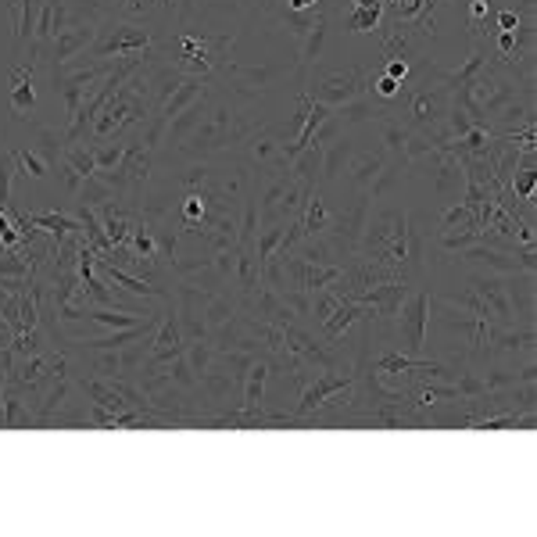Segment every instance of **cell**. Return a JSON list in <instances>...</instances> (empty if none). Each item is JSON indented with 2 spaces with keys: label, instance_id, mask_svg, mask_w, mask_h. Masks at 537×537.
I'll return each instance as SVG.
<instances>
[{
  "label": "cell",
  "instance_id": "cell-1",
  "mask_svg": "<svg viewBox=\"0 0 537 537\" xmlns=\"http://www.w3.org/2000/svg\"><path fill=\"white\" fill-rule=\"evenodd\" d=\"M409 230L412 215L401 205H373L355 255L366 258V262L384 265V269H391L398 276V269L405 265V255H409Z\"/></svg>",
  "mask_w": 537,
  "mask_h": 537
},
{
  "label": "cell",
  "instance_id": "cell-2",
  "mask_svg": "<svg viewBox=\"0 0 537 537\" xmlns=\"http://www.w3.org/2000/svg\"><path fill=\"white\" fill-rule=\"evenodd\" d=\"M233 47L230 33H187L179 29L169 40H158V54L183 76H201L212 83L215 72L226 65V54Z\"/></svg>",
  "mask_w": 537,
  "mask_h": 537
},
{
  "label": "cell",
  "instance_id": "cell-3",
  "mask_svg": "<svg viewBox=\"0 0 537 537\" xmlns=\"http://www.w3.org/2000/svg\"><path fill=\"white\" fill-rule=\"evenodd\" d=\"M147 115H151V104H147L144 86H140V69L126 79V83L111 94V101L101 108V115L94 119L90 133H86V144H111V140H126L137 126H144Z\"/></svg>",
  "mask_w": 537,
  "mask_h": 537
},
{
  "label": "cell",
  "instance_id": "cell-4",
  "mask_svg": "<svg viewBox=\"0 0 537 537\" xmlns=\"http://www.w3.org/2000/svg\"><path fill=\"white\" fill-rule=\"evenodd\" d=\"M158 47V33L144 22H129V18H101L97 36L90 43V51L79 54L86 61H111V58H129V54H144Z\"/></svg>",
  "mask_w": 537,
  "mask_h": 537
},
{
  "label": "cell",
  "instance_id": "cell-5",
  "mask_svg": "<svg viewBox=\"0 0 537 537\" xmlns=\"http://www.w3.org/2000/svg\"><path fill=\"white\" fill-rule=\"evenodd\" d=\"M308 183H301L298 176H290V172H269L265 176V187L258 194V222L262 226H276V222H290L298 219L305 212V201L312 197Z\"/></svg>",
  "mask_w": 537,
  "mask_h": 537
},
{
  "label": "cell",
  "instance_id": "cell-6",
  "mask_svg": "<svg viewBox=\"0 0 537 537\" xmlns=\"http://www.w3.org/2000/svg\"><path fill=\"white\" fill-rule=\"evenodd\" d=\"M405 97V126L416 129V133H434L437 126L444 122V115H448V108H452V94L444 90L441 83H423V86H401V94Z\"/></svg>",
  "mask_w": 537,
  "mask_h": 537
},
{
  "label": "cell",
  "instance_id": "cell-7",
  "mask_svg": "<svg viewBox=\"0 0 537 537\" xmlns=\"http://www.w3.org/2000/svg\"><path fill=\"white\" fill-rule=\"evenodd\" d=\"M366 69H326L316 76H305V94L312 101L326 104V108H341V104L355 101L358 94H366Z\"/></svg>",
  "mask_w": 537,
  "mask_h": 537
},
{
  "label": "cell",
  "instance_id": "cell-8",
  "mask_svg": "<svg viewBox=\"0 0 537 537\" xmlns=\"http://www.w3.org/2000/svg\"><path fill=\"white\" fill-rule=\"evenodd\" d=\"M430 308H434V294H430L427 287H412V294L405 298V305H401L398 319H394V337L405 344L409 355H423V351H427Z\"/></svg>",
  "mask_w": 537,
  "mask_h": 537
},
{
  "label": "cell",
  "instance_id": "cell-9",
  "mask_svg": "<svg viewBox=\"0 0 537 537\" xmlns=\"http://www.w3.org/2000/svg\"><path fill=\"white\" fill-rule=\"evenodd\" d=\"M459 262L469 265V269H480V273H495V276L537 273V248L505 251V248H491V244H473V248L459 251Z\"/></svg>",
  "mask_w": 537,
  "mask_h": 537
},
{
  "label": "cell",
  "instance_id": "cell-10",
  "mask_svg": "<svg viewBox=\"0 0 537 537\" xmlns=\"http://www.w3.org/2000/svg\"><path fill=\"white\" fill-rule=\"evenodd\" d=\"M351 384H355V373H351V369H319V373L305 384V391L298 394V405H294L290 416L294 419L312 416L323 401H330L337 391H348Z\"/></svg>",
  "mask_w": 537,
  "mask_h": 537
},
{
  "label": "cell",
  "instance_id": "cell-11",
  "mask_svg": "<svg viewBox=\"0 0 537 537\" xmlns=\"http://www.w3.org/2000/svg\"><path fill=\"white\" fill-rule=\"evenodd\" d=\"M427 158H430V165H434V183H430V187H434L437 201H441L444 208L462 201V194H466V169H462L459 158H455L448 147H434Z\"/></svg>",
  "mask_w": 537,
  "mask_h": 537
},
{
  "label": "cell",
  "instance_id": "cell-12",
  "mask_svg": "<svg viewBox=\"0 0 537 537\" xmlns=\"http://www.w3.org/2000/svg\"><path fill=\"white\" fill-rule=\"evenodd\" d=\"M94 36H97V22H72V26H65L47 43V51H43L40 61H47V65H65V61L90 51Z\"/></svg>",
  "mask_w": 537,
  "mask_h": 537
},
{
  "label": "cell",
  "instance_id": "cell-13",
  "mask_svg": "<svg viewBox=\"0 0 537 537\" xmlns=\"http://www.w3.org/2000/svg\"><path fill=\"white\" fill-rule=\"evenodd\" d=\"M36 69H40V58H29L26 65H18V69L11 72L8 104L18 119H33L36 108H40V101H36Z\"/></svg>",
  "mask_w": 537,
  "mask_h": 537
},
{
  "label": "cell",
  "instance_id": "cell-14",
  "mask_svg": "<svg viewBox=\"0 0 537 537\" xmlns=\"http://www.w3.org/2000/svg\"><path fill=\"white\" fill-rule=\"evenodd\" d=\"M269 376L273 366L269 358H258L255 366L244 376V387H240V412L244 416H265V401H269Z\"/></svg>",
  "mask_w": 537,
  "mask_h": 537
},
{
  "label": "cell",
  "instance_id": "cell-15",
  "mask_svg": "<svg viewBox=\"0 0 537 537\" xmlns=\"http://www.w3.org/2000/svg\"><path fill=\"white\" fill-rule=\"evenodd\" d=\"M502 287H505V298H509V305H512V316H516V326H534V298H537L534 273L502 276Z\"/></svg>",
  "mask_w": 537,
  "mask_h": 537
},
{
  "label": "cell",
  "instance_id": "cell-16",
  "mask_svg": "<svg viewBox=\"0 0 537 537\" xmlns=\"http://www.w3.org/2000/svg\"><path fill=\"white\" fill-rule=\"evenodd\" d=\"M366 312H369V305H362V301H351V298H344L341 305L333 308V316L326 319V323H319V326H316V337H319V341L326 344V348H333V344L341 341L344 333H348L351 326L358 323V319L366 316Z\"/></svg>",
  "mask_w": 537,
  "mask_h": 537
},
{
  "label": "cell",
  "instance_id": "cell-17",
  "mask_svg": "<svg viewBox=\"0 0 537 537\" xmlns=\"http://www.w3.org/2000/svg\"><path fill=\"white\" fill-rule=\"evenodd\" d=\"M326 36H330V18H326V11L316 18V26L308 29L305 36H301V51H298V79L305 83L308 69L312 65H319L326 54Z\"/></svg>",
  "mask_w": 537,
  "mask_h": 537
},
{
  "label": "cell",
  "instance_id": "cell-18",
  "mask_svg": "<svg viewBox=\"0 0 537 537\" xmlns=\"http://www.w3.org/2000/svg\"><path fill=\"white\" fill-rule=\"evenodd\" d=\"M387 158H391L387 151H366V147H355V151H351V158H348V169H344V172H348V179H351V187L366 190L369 183H373L376 172L387 165Z\"/></svg>",
  "mask_w": 537,
  "mask_h": 537
},
{
  "label": "cell",
  "instance_id": "cell-19",
  "mask_svg": "<svg viewBox=\"0 0 537 537\" xmlns=\"http://www.w3.org/2000/svg\"><path fill=\"white\" fill-rule=\"evenodd\" d=\"M351 151H355V140L344 133V137H337L333 144H326L323 151V172H319V187H330V183H337V179L344 176V169H348V158Z\"/></svg>",
  "mask_w": 537,
  "mask_h": 537
},
{
  "label": "cell",
  "instance_id": "cell-20",
  "mask_svg": "<svg viewBox=\"0 0 537 537\" xmlns=\"http://www.w3.org/2000/svg\"><path fill=\"white\" fill-rule=\"evenodd\" d=\"M240 316V298L233 294V290H212L205 301V326L208 333L219 330V326H226L230 319Z\"/></svg>",
  "mask_w": 537,
  "mask_h": 537
},
{
  "label": "cell",
  "instance_id": "cell-21",
  "mask_svg": "<svg viewBox=\"0 0 537 537\" xmlns=\"http://www.w3.org/2000/svg\"><path fill=\"white\" fill-rule=\"evenodd\" d=\"M0 416H4V430H36V412L26 405V398L8 387L4 401H0Z\"/></svg>",
  "mask_w": 537,
  "mask_h": 537
},
{
  "label": "cell",
  "instance_id": "cell-22",
  "mask_svg": "<svg viewBox=\"0 0 537 537\" xmlns=\"http://www.w3.org/2000/svg\"><path fill=\"white\" fill-rule=\"evenodd\" d=\"M401 169H409V165L401 162V158H387L384 169L376 172L373 183L366 187V194H369V201H373V205H384L387 197L398 194V187H401Z\"/></svg>",
  "mask_w": 537,
  "mask_h": 537
},
{
  "label": "cell",
  "instance_id": "cell-23",
  "mask_svg": "<svg viewBox=\"0 0 537 537\" xmlns=\"http://www.w3.org/2000/svg\"><path fill=\"white\" fill-rule=\"evenodd\" d=\"M240 90H251V94H262L269 86H276L287 76V65H251V69H233Z\"/></svg>",
  "mask_w": 537,
  "mask_h": 537
},
{
  "label": "cell",
  "instance_id": "cell-24",
  "mask_svg": "<svg viewBox=\"0 0 537 537\" xmlns=\"http://www.w3.org/2000/svg\"><path fill=\"white\" fill-rule=\"evenodd\" d=\"M301 219V230H305V237H316V233H326V226H330L333 212L326 208V197H323V187L312 190V197L305 201V212L298 215Z\"/></svg>",
  "mask_w": 537,
  "mask_h": 537
},
{
  "label": "cell",
  "instance_id": "cell-25",
  "mask_svg": "<svg viewBox=\"0 0 537 537\" xmlns=\"http://www.w3.org/2000/svg\"><path fill=\"white\" fill-rule=\"evenodd\" d=\"M33 147L36 154H40L47 165H58L61 162V151H65V133H58V129L51 126H36L33 129Z\"/></svg>",
  "mask_w": 537,
  "mask_h": 537
},
{
  "label": "cell",
  "instance_id": "cell-26",
  "mask_svg": "<svg viewBox=\"0 0 537 537\" xmlns=\"http://www.w3.org/2000/svg\"><path fill=\"white\" fill-rule=\"evenodd\" d=\"M65 169H72L79 179L94 176L97 172V162H94V147L86 144V140H79V144H65V151H61V162Z\"/></svg>",
  "mask_w": 537,
  "mask_h": 537
},
{
  "label": "cell",
  "instance_id": "cell-27",
  "mask_svg": "<svg viewBox=\"0 0 537 537\" xmlns=\"http://www.w3.org/2000/svg\"><path fill=\"white\" fill-rule=\"evenodd\" d=\"M376 122H380V144H384V151L391 154V158H401L405 144H409V137L416 129H409L401 119H376ZM401 162H405V158H401Z\"/></svg>",
  "mask_w": 537,
  "mask_h": 537
},
{
  "label": "cell",
  "instance_id": "cell-28",
  "mask_svg": "<svg viewBox=\"0 0 537 537\" xmlns=\"http://www.w3.org/2000/svg\"><path fill=\"white\" fill-rule=\"evenodd\" d=\"M72 201H76V205H90V208H97V205H104V201H119V197L111 194V187L108 183H104L101 176H86L83 183H79V190L76 194H72Z\"/></svg>",
  "mask_w": 537,
  "mask_h": 537
},
{
  "label": "cell",
  "instance_id": "cell-29",
  "mask_svg": "<svg viewBox=\"0 0 537 537\" xmlns=\"http://www.w3.org/2000/svg\"><path fill=\"white\" fill-rule=\"evenodd\" d=\"M183 358H187V366L194 369V376L208 373L215 362V344L212 337H201V341H187V351H183Z\"/></svg>",
  "mask_w": 537,
  "mask_h": 537
},
{
  "label": "cell",
  "instance_id": "cell-30",
  "mask_svg": "<svg viewBox=\"0 0 537 537\" xmlns=\"http://www.w3.org/2000/svg\"><path fill=\"white\" fill-rule=\"evenodd\" d=\"M11 154H15V176L43 179L47 172H51V165L43 162V158L33 151V147H11Z\"/></svg>",
  "mask_w": 537,
  "mask_h": 537
},
{
  "label": "cell",
  "instance_id": "cell-31",
  "mask_svg": "<svg viewBox=\"0 0 537 537\" xmlns=\"http://www.w3.org/2000/svg\"><path fill=\"white\" fill-rule=\"evenodd\" d=\"M283 230H287V222H276V226H262L258 230V240H255V255H258V265H265L269 258L280 251L283 244Z\"/></svg>",
  "mask_w": 537,
  "mask_h": 537
},
{
  "label": "cell",
  "instance_id": "cell-32",
  "mask_svg": "<svg viewBox=\"0 0 537 537\" xmlns=\"http://www.w3.org/2000/svg\"><path fill=\"white\" fill-rule=\"evenodd\" d=\"M341 294L337 290H330V287H323V290H316L312 294V308H308V323L312 326H319V323H326V319L333 316V308L341 305Z\"/></svg>",
  "mask_w": 537,
  "mask_h": 537
},
{
  "label": "cell",
  "instance_id": "cell-33",
  "mask_svg": "<svg viewBox=\"0 0 537 537\" xmlns=\"http://www.w3.org/2000/svg\"><path fill=\"white\" fill-rule=\"evenodd\" d=\"M380 22H384V11L380 8H355V11H348V18H344L348 33H376Z\"/></svg>",
  "mask_w": 537,
  "mask_h": 537
},
{
  "label": "cell",
  "instance_id": "cell-34",
  "mask_svg": "<svg viewBox=\"0 0 537 537\" xmlns=\"http://www.w3.org/2000/svg\"><path fill=\"white\" fill-rule=\"evenodd\" d=\"M165 376H169L172 384L176 387H183V391H190V394H197V376H194V369L187 366V358L183 355H176L172 362H165Z\"/></svg>",
  "mask_w": 537,
  "mask_h": 537
},
{
  "label": "cell",
  "instance_id": "cell-35",
  "mask_svg": "<svg viewBox=\"0 0 537 537\" xmlns=\"http://www.w3.org/2000/svg\"><path fill=\"white\" fill-rule=\"evenodd\" d=\"M380 11H384L387 22H412L423 11V0H384Z\"/></svg>",
  "mask_w": 537,
  "mask_h": 537
},
{
  "label": "cell",
  "instance_id": "cell-36",
  "mask_svg": "<svg viewBox=\"0 0 537 537\" xmlns=\"http://www.w3.org/2000/svg\"><path fill=\"white\" fill-rule=\"evenodd\" d=\"M11 183H15V154L0 151V208H11Z\"/></svg>",
  "mask_w": 537,
  "mask_h": 537
},
{
  "label": "cell",
  "instance_id": "cell-37",
  "mask_svg": "<svg viewBox=\"0 0 537 537\" xmlns=\"http://www.w3.org/2000/svg\"><path fill=\"white\" fill-rule=\"evenodd\" d=\"M441 248L444 251H455V255H459V251H466V248H473V244H480V230L477 226H469V230H455V233H441Z\"/></svg>",
  "mask_w": 537,
  "mask_h": 537
},
{
  "label": "cell",
  "instance_id": "cell-38",
  "mask_svg": "<svg viewBox=\"0 0 537 537\" xmlns=\"http://www.w3.org/2000/svg\"><path fill=\"white\" fill-rule=\"evenodd\" d=\"M94 147V162L97 169H115L126 154V140H111V144H90Z\"/></svg>",
  "mask_w": 537,
  "mask_h": 537
},
{
  "label": "cell",
  "instance_id": "cell-39",
  "mask_svg": "<svg viewBox=\"0 0 537 537\" xmlns=\"http://www.w3.org/2000/svg\"><path fill=\"white\" fill-rule=\"evenodd\" d=\"M319 15H323V11H283L280 18H283V26H287L290 33H294V36L301 40V36H305L308 29L316 26V18H319Z\"/></svg>",
  "mask_w": 537,
  "mask_h": 537
},
{
  "label": "cell",
  "instance_id": "cell-40",
  "mask_svg": "<svg viewBox=\"0 0 537 537\" xmlns=\"http://www.w3.org/2000/svg\"><path fill=\"white\" fill-rule=\"evenodd\" d=\"M398 94H401L398 79L384 76V72H373V97H376V101H394Z\"/></svg>",
  "mask_w": 537,
  "mask_h": 537
},
{
  "label": "cell",
  "instance_id": "cell-41",
  "mask_svg": "<svg viewBox=\"0 0 537 537\" xmlns=\"http://www.w3.org/2000/svg\"><path fill=\"white\" fill-rule=\"evenodd\" d=\"M384 76L398 79V83L405 86V83H409V79H412V65H409V61H401V58H387V65H384Z\"/></svg>",
  "mask_w": 537,
  "mask_h": 537
},
{
  "label": "cell",
  "instance_id": "cell-42",
  "mask_svg": "<svg viewBox=\"0 0 537 537\" xmlns=\"http://www.w3.org/2000/svg\"><path fill=\"white\" fill-rule=\"evenodd\" d=\"M495 29H502V33H516L520 29V15L512 8H498L495 11Z\"/></svg>",
  "mask_w": 537,
  "mask_h": 537
},
{
  "label": "cell",
  "instance_id": "cell-43",
  "mask_svg": "<svg viewBox=\"0 0 537 537\" xmlns=\"http://www.w3.org/2000/svg\"><path fill=\"white\" fill-rule=\"evenodd\" d=\"M351 4H355V8H380L384 0H351Z\"/></svg>",
  "mask_w": 537,
  "mask_h": 537
},
{
  "label": "cell",
  "instance_id": "cell-44",
  "mask_svg": "<svg viewBox=\"0 0 537 537\" xmlns=\"http://www.w3.org/2000/svg\"><path fill=\"white\" fill-rule=\"evenodd\" d=\"M455 11H459V18H462V11H466V0H455Z\"/></svg>",
  "mask_w": 537,
  "mask_h": 537
}]
</instances>
